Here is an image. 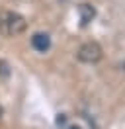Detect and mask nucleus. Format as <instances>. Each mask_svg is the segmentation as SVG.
Returning a JSON list of instances; mask_svg holds the SVG:
<instances>
[{
    "label": "nucleus",
    "mask_w": 125,
    "mask_h": 129,
    "mask_svg": "<svg viewBox=\"0 0 125 129\" xmlns=\"http://www.w3.org/2000/svg\"><path fill=\"white\" fill-rule=\"evenodd\" d=\"M0 73L4 74V76H8V64L4 61H0Z\"/></svg>",
    "instance_id": "6"
},
{
    "label": "nucleus",
    "mask_w": 125,
    "mask_h": 129,
    "mask_svg": "<svg viewBox=\"0 0 125 129\" xmlns=\"http://www.w3.org/2000/svg\"><path fill=\"white\" fill-rule=\"evenodd\" d=\"M31 47L35 49V51H39V53H45L47 49L51 47V37L47 35V33H33L31 35Z\"/></svg>",
    "instance_id": "3"
},
{
    "label": "nucleus",
    "mask_w": 125,
    "mask_h": 129,
    "mask_svg": "<svg viewBox=\"0 0 125 129\" xmlns=\"http://www.w3.org/2000/svg\"><path fill=\"white\" fill-rule=\"evenodd\" d=\"M27 27V22L22 14L18 12H4L2 18H0V31L8 35V37H14V35H20V33L25 31Z\"/></svg>",
    "instance_id": "1"
},
{
    "label": "nucleus",
    "mask_w": 125,
    "mask_h": 129,
    "mask_svg": "<svg viewBox=\"0 0 125 129\" xmlns=\"http://www.w3.org/2000/svg\"><path fill=\"white\" fill-rule=\"evenodd\" d=\"M102 47L100 43H96V41H88V43H84L82 47L78 49L76 53V59L80 61V63H86V64H92V63H98L102 59Z\"/></svg>",
    "instance_id": "2"
},
{
    "label": "nucleus",
    "mask_w": 125,
    "mask_h": 129,
    "mask_svg": "<svg viewBox=\"0 0 125 129\" xmlns=\"http://www.w3.org/2000/svg\"><path fill=\"white\" fill-rule=\"evenodd\" d=\"M0 115H2V106H0Z\"/></svg>",
    "instance_id": "8"
},
{
    "label": "nucleus",
    "mask_w": 125,
    "mask_h": 129,
    "mask_svg": "<svg viewBox=\"0 0 125 129\" xmlns=\"http://www.w3.org/2000/svg\"><path fill=\"white\" fill-rule=\"evenodd\" d=\"M57 125H59V127H65V125H67V115H65V113H59V115H57Z\"/></svg>",
    "instance_id": "5"
},
{
    "label": "nucleus",
    "mask_w": 125,
    "mask_h": 129,
    "mask_svg": "<svg viewBox=\"0 0 125 129\" xmlns=\"http://www.w3.org/2000/svg\"><path fill=\"white\" fill-rule=\"evenodd\" d=\"M67 129H82V127H80V125H69Z\"/></svg>",
    "instance_id": "7"
},
{
    "label": "nucleus",
    "mask_w": 125,
    "mask_h": 129,
    "mask_svg": "<svg viewBox=\"0 0 125 129\" xmlns=\"http://www.w3.org/2000/svg\"><path fill=\"white\" fill-rule=\"evenodd\" d=\"M78 16H80V25L86 27L96 18V10H94L92 4H80L78 6Z\"/></svg>",
    "instance_id": "4"
}]
</instances>
